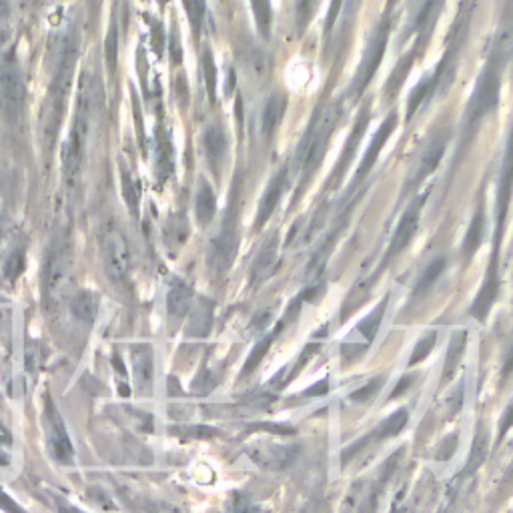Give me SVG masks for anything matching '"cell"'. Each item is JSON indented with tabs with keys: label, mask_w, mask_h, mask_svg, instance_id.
<instances>
[{
	"label": "cell",
	"mask_w": 513,
	"mask_h": 513,
	"mask_svg": "<svg viewBox=\"0 0 513 513\" xmlns=\"http://www.w3.org/2000/svg\"><path fill=\"white\" fill-rule=\"evenodd\" d=\"M148 513H179V511L167 508V505H155V508L148 509Z\"/></svg>",
	"instance_id": "cell-55"
},
{
	"label": "cell",
	"mask_w": 513,
	"mask_h": 513,
	"mask_svg": "<svg viewBox=\"0 0 513 513\" xmlns=\"http://www.w3.org/2000/svg\"><path fill=\"white\" fill-rule=\"evenodd\" d=\"M497 263H500V259H497V251L492 255V261H489V267L485 271V279L481 283V289L476 297V301L471 305V315L479 321H484L487 317L489 309H492V305L495 303V297H497V291H500V271H497Z\"/></svg>",
	"instance_id": "cell-13"
},
{
	"label": "cell",
	"mask_w": 513,
	"mask_h": 513,
	"mask_svg": "<svg viewBox=\"0 0 513 513\" xmlns=\"http://www.w3.org/2000/svg\"><path fill=\"white\" fill-rule=\"evenodd\" d=\"M367 124H369V110L363 108L361 113H359V116H357V121H355V124H353V131H351L349 139H347L343 153H341V156H339V161L335 164L333 175H331V177H333V179H331V187L339 185V180H341L345 169L349 167V163L353 161L355 153H357V147L361 145V139H363V135H365Z\"/></svg>",
	"instance_id": "cell-15"
},
{
	"label": "cell",
	"mask_w": 513,
	"mask_h": 513,
	"mask_svg": "<svg viewBox=\"0 0 513 513\" xmlns=\"http://www.w3.org/2000/svg\"><path fill=\"white\" fill-rule=\"evenodd\" d=\"M132 373H135V381L140 389L151 385L153 379V349L151 345H137L132 347Z\"/></svg>",
	"instance_id": "cell-20"
},
{
	"label": "cell",
	"mask_w": 513,
	"mask_h": 513,
	"mask_svg": "<svg viewBox=\"0 0 513 513\" xmlns=\"http://www.w3.org/2000/svg\"><path fill=\"white\" fill-rule=\"evenodd\" d=\"M511 373H513V349L509 351L508 359H505V365H503V373H501V377H509Z\"/></svg>",
	"instance_id": "cell-54"
},
{
	"label": "cell",
	"mask_w": 513,
	"mask_h": 513,
	"mask_svg": "<svg viewBox=\"0 0 513 513\" xmlns=\"http://www.w3.org/2000/svg\"><path fill=\"white\" fill-rule=\"evenodd\" d=\"M511 425H513V401H511V405L508 407V412L503 413V421L500 425V439L505 436V431H508Z\"/></svg>",
	"instance_id": "cell-52"
},
{
	"label": "cell",
	"mask_w": 513,
	"mask_h": 513,
	"mask_svg": "<svg viewBox=\"0 0 513 513\" xmlns=\"http://www.w3.org/2000/svg\"><path fill=\"white\" fill-rule=\"evenodd\" d=\"M215 211H217L215 193H212V188L207 180H201L199 188H196V196H195L196 220H199L201 225H209L212 217H215Z\"/></svg>",
	"instance_id": "cell-25"
},
{
	"label": "cell",
	"mask_w": 513,
	"mask_h": 513,
	"mask_svg": "<svg viewBox=\"0 0 513 513\" xmlns=\"http://www.w3.org/2000/svg\"><path fill=\"white\" fill-rule=\"evenodd\" d=\"M54 505H57V509H59V513H84L83 509H78L76 505H73V503H68L67 500H62V497H54Z\"/></svg>",
	"instance_id": "cell-51"
},
{
	"label": "cell",
	"mask_w": 513,
	"mask_h": 513,
	"mask_svg": "<svg viewBox=\"0 0 513 513\" xmlns=\"http://www.w3.org/2000/svg\"><path fill=\"white\" fill-rule=\"evenodd\" d=\"M249 457L261 468L269 469H287L297 460V447H279V445H257L249 449Z\"/></svg>",
	"instance_id": "cell-17"
},
{
	"label": "cell",
	"mask_w": 513,
	"mask_h": 513,
	"mask_svg": "<svg viewBox=\"0 0 513 513\" xmlns=\"http://www.w3.org/2000/svg\"><path fill=\"white\" fill-rule=\"evenodd\" d=\"M227 513H263L257 505H252L247 497L235 493L227 503Z\"/></svg>",
	"instance_id": "cell-41"
},
{
	"label": "cell",
	"mask_w": 513,
	"mask_h": 513,
	"mask_svg": "<svg viewBox=\"0 0 513 513\" xmlns=\"http://www.w3.org/2000/svg\"><path fill=\"white\" fill-rule=\"evenodd\" d=\"M201 68H203L204 84H207L209 99H211V102H215L217 100V65H215V60H212V54L209 49L203 51Z\"/></svg>",
	"instance_id": "cell-34"
},
{
	"label": "cell",
	"mask_w": 513,
	"mask_h": 513,
	"mask_svg": "<svg viewBox=\"0 0 513 513\" xmlns=\"http://www.w3.org/2000/svg\"><path fill=\"white\" fill-rule=\"evenodd\" d=\"M337 116L339 110L335 107H327L325 110H319L315 115V121L311 123L309 131L301 140V147H299L297 156L299 163H301V187L299 191H303L309 183V179L317 172L321 167L323 159H325L329 140H331V132H333L335 124H337Z\"/></svg>",
	"instance_id": "cell-3"
},
{
	"label": "cell",
	"mask_w": 513,
	"mask_h": 513,
	"mask_svg": "<svg viewBox=\"0 0 513 513\" xmlns=\"http://www.w3.org/2000/svg\"><path fill=\"white\" fill-rule=\"evenodd\" d=\"M25 263H27L25 247H14L4 261V277L9 281H17L22 271H25Z\"/></svg>",
	"instance_id": "cell-35"
},
{
	"label": "cell",
	"mask_w": 513,
	"mask_h": 513,
	"mask_svg": "<svg viewBox=\"0 0 513 513\" xmlns=\"http://www.w3.org/2000/svg\"><path fill=\"white\" fill-rule=\"evenodd\" d=\"M44 421H46V445L52 460L60 465H75V447L68 437L67 425L62 421L59 409L54 407L52 399L46 396L44 399Z\"/></svg>",
	"instance_id": "cell-8"
},
{
	"label": "cell",
	"mask_w": 513,
	"mask_h": 513,
	"mask_svg": "<svg viewBox=\"0 0 513 513\" xmlns=\"http://www.w3.org/2000/svg\"><path fill=\"white\" fill-rule=\"evenodd\" d=\"M381 383H383V377L373 379V381L367 383L365 388H361L359 391H355L353 396H351V399H355V401H367L371 396H373L375 391L381 389Z\"/></svg>",
	"instance_id": "cell-46"
},
{
	"label": "cell",
	"mask_w": 513,
	"mask_h": 513,
	"mask_svg": "<svg viewBox=\"0 0 513 513\" xmlns=\"http://www.w3.org/2000/svg\"><path fill=\"white\" fill-rule=\"evenodd\" d=\"M405 423H407V412H405V409H399L397 413H393V415L388 417V420H385L381 425H379V428H377L375 431H371V436L363 437V439L357 441V444H353V445L347 447L345 452H343V455H341L343 463L349 461L351 457H353L355 453H357L361 447H365L367 444H371V441H383V439L396 437L397 433H401V429L405 428Z\"/></svg>",
	"instance_id": "cell-14"
},
{
	"label": "cell",
	"mask_w": 513,
	"mask_h": 513,
	"mask_svg": "<svg viewBox=\"0 0 513 513\" xmlns=\"http://www.w3.org/2000/svg\"><path fill=\"white\" fill-rule=\"evenodd\" d=\"M457 447V437H449V439H445V444H444V447L441 449H445V452H439V460H449V457L453 455V449Z\"/></svg>",
	"instance_id": "cell-53"
},
{
	"label": "cell",
	"mask_w": 513,
	"mask_h": 513,
	"mask_svg": "<svg viewBox=\"0 0 513 513\" xmlns=\"http://www.w3.org/2000/svg\"><path fill=\"white\" fill-rule=\"evenodd\" d=\"M415 54H417V52L407 54V57H404V59H401V60L397 62V67L393 68V73H391V76H389L388 84H385V92L393 94V92H397V91L401 89V86H404V83L407 81V76H409V70H412V67H413Z\"/></svg>",
	"instance_id": "cell-32"
},
{
	"label": "cell",
	"mask_w": 513,
	"mask_h": 513,
	"mask_svg": "<svg viewBox=\"0 0 513 513\" xmlns=\"http://www.w3.org/2000/svg\"><path fill=\"white\" fill-rule=\"evenodd\" d=\"M275 257H277V239H269V243L263 244V249L259 251L257 261L252 265V279L259 281L265 277V273H269L275 265Z\"/></svg>",
	"instance_id": "cell-28"
},
{
	"label": "cell",
	"mask_w": 513,
	"mask_h": 513,
	"mask_svg": "<svg viewBox=\"0 0 513 513\" xmlns=\"http://www.w3.org/2000/svg\"><path fill=\"white\" fill-rule=\"evenodd\" d=\"M70 311H73L76 321H83L91 325L99 315V297L92 291H78V293L70 299Z\"/></svg>",
	"instance_id": "cell-24"
},
{
	"label": "cell",
	"mask_w": 513,
	"mask_h": 513,
	"mask_svg": "<svg viewBox=\"0 0 513 513\" xmlns=\"http://www.w3.org/2000/svg\"><path fill=\"white\" fill-rule=\"evenodd\" d=\"M235 204H231L228 209V215L223 223L220 233L212 239L211 243V252H209V263L212 267V271L225 273L228 267L233 265L235 255H236V219L233 217Z\"/></svg>",
	"instance_id": "cell-10"
},
{
	"label": "cell",
	"mask_w": 513,
	"mask_h": 513,
	"mask_svg": "<svg viewBox=\"0 0 513 513\" xmlns=\"http://www.w3.org/2000/svg\"><path fill=\"white\" fill-rule=\"evenodd\" d=\"M285 108H287L285 94H271V99L267 100L265 110H263V118H261L263 135L267 139H271L275 132H277L279 124L283 121V115H285Z\"/></svg>",
	"instance_id": "cell-23"
},
{
	"label": "cell",
	"mask_w": 513,
	"mask_h": 513,
	"mask_svg": "<svg viewBox=\"0 0 513 513\" xmlns=\"http://www.w3.org/2000/svg\"><path fill=\"white\" fill-rule=\"evenodd\" d=\"M70 269H73V259H70L68 244L65 241H54L51 249L46 251L41 273L43 299L46 307H57L68 293Z\"/></svg>",
	"instance_id": "cell-5"
},
{
	"label": "cell",
	"mask_w": 513,
	"mask_h": 513,
	"mask_svg": "<svg viewBox=\"0 0 513 513\" xmlns=\"http://www.w3.org/2000/svg\"><path fill=\"white\" fill-rule=\"evenodd\" d=\"M412 383H413V377H412V375L401 377V379H399V383H397V388L391 391L389 399H397L399 396H404V393H405L409 388H412Z\"/></svg>",
	"instance_id": "cell-49"
},
{
	"label": "cell",
	"mask_w": 513,
	"mask_h": 513,
	"mask_svg": "<svg viewBox=\"0 0 513 513\" xmlns=\"http://www.w3.org/2000/svg\"><path fill=\"white\" fill-rule=\"evenodd\" d=\"M445 269V259H436L428 269L423 271V275L420 277V281H417V285H415V295H423V293H428V291L431 289L433 283H436L439 279V275L444 273Z\"/></svg>",
	"instance_id": "cell-36"
},
{
	"label": "cell",
	"mask_w": 513,
	"mask_h": 513,
	"mask_svg": "<svg viewBox=\"0 0 513 513\" xmlns=\"http://www.w3.org/2000/svg\"><path fill=\"white\" fill-rule=\"evenodd\" d=\"M447 137H449L447 132H444V135H437L436 139L431 140V145L428 147V151H425V155H423L420 169H417L415 183H421L425 177H429L431 172L439 167V161L444 159V155H445Z\"/></svg>",
	"instance_id": "cell-22"
},
{
	"label": "cell",
	"mask_w": 513,
	"mask_h": 513,
	"mask_svg": "<svg viewBox=\"0 0 513 513\" xmlns=\"http://www.w3.org/2000/svg\"><path fill=\"white\" fill-rule=\"evenodd\" d=\"M123 191L126 196V203H131V209L132 212H137L139 207V193H137V187H135V180L129 175V172L123 171Z\"/></svg>",
	"instance_id": "cell-44"
},
{
	"label": "cell",
	"mask_w": 513,
	"mask_h": 513,
	"mask_svg": "<svg viewBox=\"0 0 513 513\" xmlns=\"http://www.w3.org/2000/svg\"><path fill=\"white\" fill-rule=\"evenodd\" d=\"M327 391H329L327 381H319V383H315L313 388L305 389V391H303V396H305V397H319V396H325Z\"/></svg>",
	"instance_id": "cell-50"
},
{
	"label": "cell",
	"mask_w": 513,
	"mask_h": 513,
	"mask_svg": "<svg viewBox=\"0 0 513 513\" xmlns=\"http://www.w3.org/2000/svg\"><path fill=\"white\" fill-rule=\"evenodd\" d=\"M389 30H391L389 20H383L381 25L375 28L373 36H371V41L365 49V57H363L361 67H359L357 75H355V81H353V92L355 94H361L363 91L367 89L369 83L373 81L377 68H379V65H381V60L385 57V49H388Z\"/></svg>",
	"instance_id": "cell-9"
},
{
	"label": "cell",
	"mask_w": 513,
	"mask_h": 513,
	"mask_svg": "<svg viewBox=\"0 0 513 513\" xmlns=\"http://www.w3.org/2000/svg\"><path fill=\"white\" fill-rule=\"evenodd\" d=\"M252 14H255V22L261 36H271V25H273V11H271V0H251Z\"/></svg>",
	"instance_id": "cell-30"
},
{
	"label": "cell",
	"mask_w": 513,
	"mask_h": 513,
	"mask_svg": "<svg viewBox=\"0 0 513 513\" xmlns=\"http://www.w3.org/2000/svg\"><path fill=\"white\" fill-rule=\"evenodd\" d=\"M100 252H102V265H105L108 279L121 287L129 285L132 271L131 249L129 243L124 239V235L118 231L116 227H108L105 235H102Z\"/></svg>",
	"instance_id": "cell-7"
},
{
	"label": "cell",
	"mask_w": 513,
	"mask_h": 513,
	"mask_svg": "<svg viewBox=\"0 0 513 513\" xmlns=\"http://www.w3.org/2000/svg\"><path fill=\"white\" fill-rule=\"evenodd\" d=\"M500 91H501V60L497 57V52H493L492 57H489L485 68L481 70L476 91H473L468 102V108H465V123H463L465 143H469V139L476 135L481 121L497 108Z\"/></svg>",
	"instance_id": "cell-2"
},
{
	"label": "cell",
	"mask_w": 513,
	"mask_h": 513,
	"mask_svg": "<svg viewBox=\"0 0 513 513\" xmlns=\"http://www.w3.org/2000/svg\"><path fill=\"white\" fill-rule=\"evenodd\" d=\"M185 9L188 14V20H191V27L195 33H199L203 19H204V0H183Z\"/></svg>",
	"instance_id": "cell-39"
},
{
	"label": "cell",
	"mask_w": 513,
	"mask_h": 513,
	"mask_svg": "<svg viewBox=\"0 0 513 513\" xmlns=\"http://www.w3.org/2000/svg\"><path fill=\"white\" fill-rule=\"evenodd\" d=\"M396 124H397V115L391 113V115L381 123V126H379L373 140H371L369 148L365 151V155H363L361 164H359V169H357V175H355V183H359V180L365 179V177L369 175V171L373 169V164H375L377 159H379V153H381L383 145L388 143V139L391 137V132H393V129H396Z\"/></svg>",
	"instance_id": "cell-16"
},
{
	"label": "cell",
	"mask_w": 513,
	"mask_h": 513,
	"mask_svg": "<svg viewBox=\"0 0 513 513\" xmlns=\"http://www.w3.org/2000/svg\"><path fill=\"white\" fill-rule=\"evenodd\" d=\"M203 147H204V155H207V161L212 167V171H219L220 163H223L227 155L225 132L217 129V126H211V129H207V132L203 135Z\"/></svg>",
	"instance_id": "cell-21"
},
{
	"label": "cell",
	"mask_w": 513,
	"mask_h": 513,
	"mask_svg": "<svg viewBox=\"0 0 513 513\" xmlns=\"http://www.w3.org/2000/svg\"><path fill=\"white\" fill-rule=\"evenodd\" d=\"M249 431H267L273 433V436H293L295 429L291 425H281V423H252Z\"/></svg>",
	"instance_id": "cell-43"
},
{
	"label": "cell",
	"mask_w": 513,
	"mask_h": 513,
	"mask_svg": "<svg viewBox=\"0 0 513 513\" xmlns=\"http://www.w3.org/2000/svg\"><path fill=\"white\" fill-rule=\"evenodd\" d=\"M473 452H471V457H469V463H468V468H465L463 473H471V471H476L481 461L485 460V453H487V441H485V436L484 433H479V436L476 437V441H473Z\"/></svg>",
	"instance_id": "cell-38"
},
{
	"label": "cell",
	"mask_w": 513,
	"mask_h": 513,
	"mask_svg": "<svg viewBox=\"0 0 513 513\" xmlns=\"http://www.w3.org/2000/svg\"><path fill=\"white\" fill-rule=\"evenodd\" d=\"M385 309H388V297H385L383 301L379 303L377 309L371 311V313L367 315V317L359 323V331H361V335L365 337L367 341H373V339H375L377 331H379V325H381V321H383Z\"/></svg>",
	"instance_id": "cell-33"
},
{
	"label": "cell",
	"mask_w": 513,
	"mask_h": 513,
	"mask_svg": "<svg viewBox=\"0 0 513 513\" xmlns=\"http://www.w3.org/2000/svg\"><path fill=\"white\" fill-rule=\"evenodd\" d=\"M484 235H485V211L479 204L476 215H473V219H471V225L468 228V233H465V241H463L465 259H471L473 255H476L481 241H484Z\"/></svg>",
	"instance_id": "cell-26"
},
{
	"label": "cell",
	"mask_w": 513,
	"mask_h": 513,
	"mask_svg": "<svg viewBox=\"0 0 513 513\" xmlns=\"http://www.w3.org/2000/svg\"><path fill=\"white\" fill-rule=\"evenodd\" d=\"M193 305V289L185 281H172L167 293V313L172 321H180L191 311Z\"/></svg>",
	"instance_id": "cell-19"
},
{
	"label": "cell",
	"mask_w": 513,
	"mask_h": 513,
	"mask_svg": "<svg viewBox=\"0 0 513 513\" xmlns=\"http://www.w3.org/2000/svg\"><path fill=\"white\" fill-rule=\"evenodd\" d=\"M94 99H97V89H94L89 76H83V83L78 86L73 123H70V131L60 151L62 175H65L68 183H75L78 175H81L86 159V148H89V135L94 115Z\"/></svg>",
	"instance_id": "cell-1"
},
{
	"label": "cell",
	"mask_w": 513,
	"mask_h": 513,
	"mask_svg": "<svg viewBox=\"0 0 513 513\" xmlns=\"http://www.w3.org/2000/svg\"><path fill=\"white\" fill-rule=\"evenodd\" d=\"M285 185H287V167H283L277 175L271 179L269 187H267V191L261 199V204H259V211H257V219H255V228L259 231L267 220L271 219V215L277 209V204L281 201V195L285 191Z\"/></svg>",
	"instance_id": "cell-18"
},
{
	"label": "cell",
	"mask_w": 513,
	"mask_h": 513,
	"mask_svg": "<svg viewBox=\"0 0 513 513\" xmlns=\"http://www.w3.org/2000/svg\"><path fill=\"white\" fill-rule=\"evenodd\" d=\"M11 22V0H0V46L4 44Z\"/></svg>",
	"instance_id": "cell-45"
},
{
	"label": "cell",
	"mask_w": 513,
	"mask_h": 513,
	"mask_svg": "<svg viewBox=\"0 0 513 513\" xmlns=\"http://www.w3.org/2000/svg\"><path fill=\"white\" fill-rule=\"evenodd\" d=\"M0 509H3L4 513H27L17 501L12 500L11 495H6L3 489H0Z\"/></svg>",
	"instance_id": "cell-48"
},
{
	"label": "cell",
	"mask_w": 513,
	"mask_h": 513,
	"mask_svg": "<svg viewBox=\"0 0 513 513\" xmlns=\"http://www.w3.org/2000/svg\"><path fill=\"white\" fill-rule=\"evenodd\" d=\"M463 347H465V333H460V335L455 333L453 339H452V345H449V355H447V361H445V375H444V379L452 377L453 369L457 367V361H460V357H461Z\"/></svg>",
	"instance_id": "cell-37"
},
{
	"label": "cell",
	"mask_w": 513,
	"mask_h": 513,
	"mask_svg": "<svg viewBox=\"0 0 513 513\" xmlns=\"http://www.w3.org/2000/svg\"><path fill=\"white\" fill-rule=\"evenodd\" d=\"M283 327H285V323H279L277 325V329L273 331L271 335H267L265 339H261V341H259L257 345H255V349L251 351V355H249V359H247V363H244V369H243V377L244 375H249V373H252V371L257 369V365L259 363L263 361V357L267 355V351H269V347H271V343L275 341V337H277V333L279 331H283Z\"/></svg>",
	"instance_id": "cell-29"
},
{
	"label": "cell",
	"mask_w": 513,
	"mask_h": 513,
	"mask_svg": "<svg viewBox=\"0 0 513 513\" xmlns=\"http://www.w3.org/2000/svg\"><path fill=\"white\" fill-rule=\"evenodd\" d=\"M76 49H78V44L76 41H73V38L65 43L62 59L59 62V68H57V73H54V78L51 83L49 99H46V124H44V132H46V139H49V143H52L59 132L62 110H65V102H67V94L70 86V78H73V70H75Z\"/></svg>",
	"instance_id": "cell-6"
},
{
	"label": "cell",
	"mask_w": 513,
	"mask_h": 513,
	"mask_svg": "<svg viewBox=\"0 0 513 513\" xmlns=\"http://www.w3.org/2000/svg\"><path fill=\"white\" fill-rule=\"evenodd\" d=\"M315 11V0H297L295 6V14H297V28L305 30L307 22L311 20Z\"/></svg>",
	"instance_id": "cell-42"
},
{
	"label": "cell",
	"mask_w": 513,
	"mask_h": 513,
	"mask_svg": "<svg viewBox=\"0 0 513 513\" xmlns=\"http://www.w3.org/2000/svg\"><path fill=\"white\" fill-rule=\"evenodd\" d=\"M27 84L17 52L9 51L0 59V116L4 123L17 124L25 115Z\"/></svg>",
	"instance_id": "cell-4"
},
{
	"label": "cell",
	"mask_w": 513,
	"mask_h": 513,
	"mask_svg": "<svg viewBox=\"0 0 513 513\" xmlns=\"http://www.w3.org/2000/svg\"><path fill=\"white\" fill-rule=\"evenodd\" d=\"M341 6H343V0H331L329 12H327V19H325V38L331 35V30H333L339 12H341Z\"/></svg>",
	"instance_id": "cell-47"
},
{
	"label": "cell",
	"mask_w": 513,
	"mask_h": 513,
	"mask_svg": "<svg viewBox=\"0 0 513 513\" xmlns=\"http://www.w3.org/2000/svg\"><path fill=\"white\" fill-rule=\"evenodd\" d=\"M513 195V129L509 132L508 147H505L501 171H500V185H497V239H500L503 219L508 215V207Z\"/></svg>",
	"instance_id": "cell-12"
},
{
	"label": "cell",
	"mask_w": 513,
	"mask_h": 513,
	"mask_svg": "<svg viewBox=\"0 0 513 513\" xmlns=\"http://www.w3.org/2000/svg\"><path fill=\"white\" fill-rule=\"evenodd\" d=\"M211 319H212V305L207 299H201L199 305L195 307L187 333L191 337H204L211 329Z\"/></svg>",
	"instance_id": "cell-27"
},
{
	"label": "cell",
	"mask_w": 513,
	"mask_h": 513,
	"mask_svg": "<svg viewBox=\"0 0 513 513\" xmlns=\"http://www.w3.org/2000/svg\"><path fill=\"white\" fill-rule=\"evenodd\" d=\"M433 345H436V335L431 333V335H428V337H423L421 341L415 345L412 357H409V367L417 365V363H421L425 357H428V355H429L431 349H433Z\"/></svg>",
	"instance_id": "cell-40"
},
{
	"label": "cell",
	"mask_w": 513,
	"mask_h": 513,
	"mask_svg": "<svg viewBox=\"0 0 513 513\" xmlns=\"http://www.w3.org/2000/svg\"><path fill=\"white\" fill-rule=\"evenodd\" d=\"M436 91V78L428 76V78H421L420 84L415 86L413 92L409 94V100H407V121L412 118L415 113H417V108L421 107V102L429 97V94Z\"/></svg>",
	"instance_id": "cell-31"
},
{
	"label": "cell",
	"mask_w": 513,
	"mask_h": 513,
	"mask_svg": "<svg viewBox=\"0 0 513 513\" xmlns=\"http://www.w3.org/2000/svg\"><path fill=\"white\" fill-rule=\"evenodd\" d=\"M425 201H428V193L421 195L420 199H415V203L409 207L404 217L399 219V225L396 228V235H393V239L389 243V249L385 252V263L391 261V259H396L401 251H404L412 239L417 233V227H420V217H421V209Z\"/></svg>",
	"instance_id": "cell-11"
}]
</instances>
